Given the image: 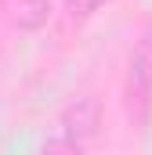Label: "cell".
Here are the masks:
<instances>
[{"label":"cell","instance_id":"cell-1","mask_svg":"<svg viewBox=\"0 0 152 155\" xmlns=\"http://www.w3.org/2000/svg\"><path fill=\"white\" fill-rule=\"evenodd\" d=\"M127 94H130L134 105H149V97H152V25L141 33L138 51H134V58H130Z\"/></svg>","mask_w":152,"mask_h":155},{"label":"cell","instance_id":"cell-2","mask_svg":"<svg viewBox=\"0 0 152 155\" xmlns=\"http://www.w3.org/2000/svg\"><path fill=\"white\" fill-rule=\"evenodd\" d=\"M62 126H65V144H69L73 152H80V148L98 134V101H94V97H80L73 108L65 112Z\"/></svg>","mask_w":152,"mask_h":155},{"label":"cell","instance_id":"cell-3","mask_svg":"<svg viewBox=\"0 0 152 155\" xmlns=\"http://www.w3.org/2000/svg\"><path fill=\"white\" fill-rule=\"evenodd\" d=\"M51 15V0H11V22L18 29H40Z\"/></svg>","mask_w":152,"mask_h":155},{"label":"cell","instance_id":"cell-4","mask_svg":"<svg viewBox=\"0 0 152 155\" xmlns=\"http://www.w3.org/2000/svg\"><path fill=\"white\" fill-rule=\"evenodd\" d=\"M102 4H105V0H69V11H73V15H94Z\"/></svg>","mask_w":152,"mask_h":155},{"label":"cell","instance_id":"cell-5","mask_svg":"<svg viewBox=\"0 0 152 155\" xmlns=\"http://www.w3.org/2000/svg\"><path fill=\"white\" fill-rule=\"evenodd\" d=\"M43 155H62V148H58V144H51V148H47Z\"/></svg>","mask_w":152,"mask_h":155}]
</instances>
